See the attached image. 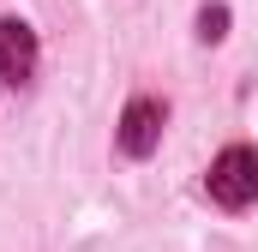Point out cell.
Returning <instances> with one entry per match:
<instances>
[{"mask_svg": "<svg viewBox=\"0 0 258 252\" xmlns=\"http://www.w3.org/2000/svg\"><path fill=\"white\" fill-rule=\"evenodd\" d=\"M204 186H210V198H216L222 210H246V204H258V150H252V144H228V150L210 162Z\"/></svg>", "mask_w": 258, "mask_h": 252, "instance_id": "6da1fadb", "label": "cell"}, {"mask_svg": "<svg viewBox=\"0 0 258 252\" xmlns=\"http://www.w3.org/2000/svg\"><path fill=\"white\" fill-rule=\"evenodd\" d=\"M162 120H168V108H162L156 96L126 102V114H120V150H126V156H150L156 138H162Z\"/></svg>", "mask_w": 258, "mask_h": 252, "instance_id": "7a4b0ae2", "label": "cell"}, {"mask_svg": "<svg viewBox=\"0 0 258 252\" xmlns=\"http://www.w3.org/2000/svg\"><path fill=\"white\" fill-rule=\"evenodd\" d=\"M36 72V30L24 18H0V84H24Z\"/></svg>", "mask_w": 258, "mask_h": 252, "instance_id": "3957f363", "label": "cell"}, {"mask_svg": "<svg viewBox=\"0 0 258 252\" xmlns=\"http://www.w3.org/2000/svg\"><path fill=\"white\" fill-rule=\"evenodd\" d=\"M198 36H204V42H222V36H228V6H204V12H198Z\"/></svg>", "mask_w": 258, "mask_h": 252, "instance_id": "277c9868", "label": "cell"}]
</instances>
